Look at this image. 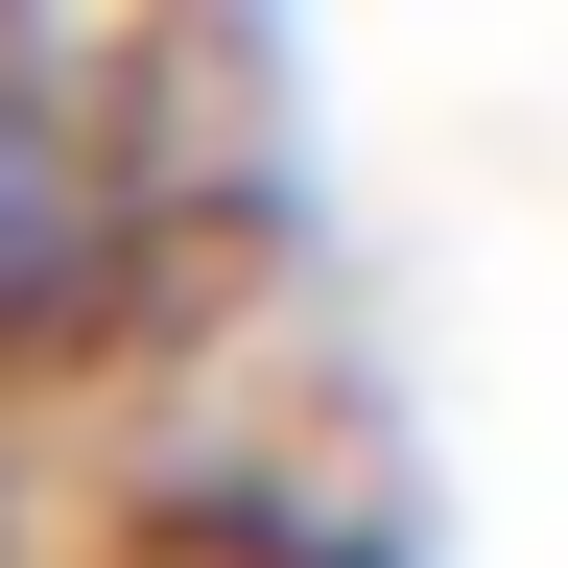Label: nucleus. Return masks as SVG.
Segmentation results:
<instances>
[{"label":"nucleus","mask_w":568,"mask_h":568,"mask_svg":"<svg viewBox=\"0 0 568 568\" xmlns=\"http://www.w3.org/2000/svg\"><path fill=\"white\" fill-rule=\"evenodd\" d=\"M119 284H142V166L95 142V95H71V71L0 48V379H24V355H71Z\"/></svg>","instance_id":"obj_1"}]
</instances>
